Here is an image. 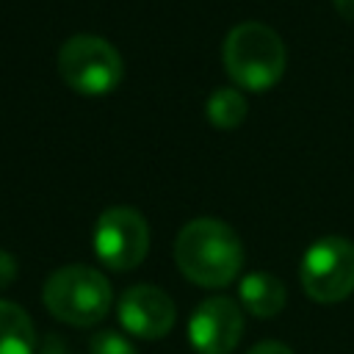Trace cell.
<instances>
[{
  "label": "cell",
  "mask_w": 354,
  "mask_h": 354,
  "mask_svg": "<svg viewBox=\"0 0 354 354\" xmlns=\"http://www.w3.org/2000/svg\"><path fill=\"white\" fill-rule=\"evenodd\" d=\"M224 69L235 86L249 91H268L285 72V44L266 22H238L224 36Z\"/></svg>",
  "instance_id": "2"
},
{
  "label": "cell",
  "mask_w": 354,
  "mask_h": 354,
  "mask_svg": "<svg viewBox=\"0 0 354 354\" xmlns=\"http://www.w3.org/2000/svg\"><path fill=\"white\" fill-rule=\"evenodd\" d=\"M88 354H138V351L124 335H119L113 329H102L100 335L91 337Z\"/></svg>",
  "instance_id": "12"
},
{
  "label": "cell",
  "mask_w": 354,
  "mask_h": 354,
  "mask_svg": "<svg viewBox=\"0 0 354 354\" xmlns=\"http://www.w3.org/2000/svg\"><path fill=\"white\" fill-rule=\"evenodd\" d=\"M238 299L241 304L257 315V318H274L288 299V290L282 285V279H277L268 271H252L241 279L238 285Z\"/></svg>",
  "instance_id": "9"
},
{
  "label": "cell",
  "mask_w": 354,
  "mask_h": 354,
  "mask_svg": "<svg viewBox=\"0 0 354 354\" xmlns=\"http://www.w3.org/2000/svg\"><path fill=\"white\" fill-rule=\"evenodd\" d=\"M335 8H337L348 22H354V0H335Z\"/></svg>",
  "instance_id": "16"
},
{
  "label": "cell",
  "mask_w": 354,
  "mask_h": 354,
  "mask_svg": "<svg viewBox=\"0 0 354 354\" xmlns=\"http://www.w3.org/2000/svg\"><path fill=\"white\" fill-rule=\"evenodd\" d=\"M39 354H72V348L66 346V340L61 335H47L44 343L39 346Z\"/></svg>",
  "instance_id": "14"
},
{
  "label": "cell",
  "mask_w": 354,
  "mask_h": 354,
  "mask_svg": "<svg viewBox=\"0 0 354 354\" xmlns=\"http://www.w3.org/2000/svg\"><path fill=\"white\" fill-rule=\"evenodd\" d=\"M58 72L69 88L86 97L108 94L119 86L124 64L119 50L94 33L69 36L58 50Z\"/></svg>",
  "instance_id": "4"
},
{
  "label": "cell",
  "mask_w": 354,
  "mask_h": 354,
  "mask_svg": "<svg viewBox=\"0 0 354 354\" xmlns=\"http://www.w3.org/2000/svg\"><path fill=\"white\" fill-rule=\"evenodd\" d=\"M41 299L50 315H55L58 321L72 326H94L108 315L113 304V290L97 268L72 263L55 268L47 277Z\"/></svg>",
  "instance_id": "3"
},
{
  "label": "cell",
  "mask_w": 354,
  "mask_h": 354,
  "mask_svg": "<svg viewBox=\"0 0 354 354\" xmlns=\"http://www.w3.org/2000/svg\"><path fill=\"white\" fill-rule=\"evenodd\" d=\"M246 354H293V351L279 340H263V343H254Z\"/></svg>",
  "instance_id": "15"
},
{
  "label": "cell",
  "mask_w": 354,
  "mask_h": 354,
  "mask_svg": "<svg viewBox=\"0 0 354 354\" xmlns=\"http://www.w3.org/2000/svg\"><path fill=\"white\" fill-rule=\"evenodd\" d=\"M246 111H249L246 97H243L238 88H232V86L216 88V91L207 97V102H205L207 119H210L216 127H221V130L238 127V124L246 119Z\"/></svg>",
  "instance_id": "11"
},
{
  "label": "cell",
  "mask_w": 354,
  "mask_h": 354,
  "mask_svg": "<svg viewBox=\"0 0 354 354\" xmlns=\"http://www.w3.org/2000/svg\"><path fill=\"white\" fill-rule=\"evenodd\" d=\"M299 279L313 301H343L354 293V243L340 235L318 238L301 257Z\"/></svg>",
  "instance_id": "5"
},
{
  "label": "cell",
  "mask_w": 354,
  "mask_h": 354,
  "mask_svg": "<svg viewBox=\"0 0 354 354\" xmlns=\"http://www.w3.org/2000/svg\"><path fill=\"white\" fill-rule=\"evenodd\" d=\"M174 263L194 285L224 288L243 268V243L227 221L199 216L177 232Z\"/></svg>",
  "instance_id": "1"
},
{
  "label": "cell",
  "mask_w": 354,
  "mask_h": 354,
  "mask_svg": "<svg viewBox=\"0 0 354 354\" xmlns=\"http://www.w3.org/2000/svg\"><path fill=\"white\" fill-rule=\"evenodd\" d=\"M243 337V310L230 296H210L188 318V340L196 354H230Z\"/></svg>",
  "instance_id": "7"
},
{
  "label": "cell",
  "mask_w": 354,
  "mask_h": 354,
  "mask_svg": "<svg viewBox=\"0 0 354 354\" xmlns=\"http://www.w3.org/2000/svg\"><path fill=\"white\" fill-rule=\"evenodd\" d=\"M116 315L124 332H130L133 337L160 340L166 332H171L177 321V307L171 296L158 285H133L122 293Z\"/></svg>",
  "instance_id": "8"
},
{
  "label": "cell",
  "mask_w": 354,
  "mask_h": 354,
  "mask_svg": "<svg viewBox=\"0 0 354 354\" xmlns=\"http://www.w3.org/2000/svg\"><path fill=\"white\" fill-rule=\"evenodd\" d=\"M36 351V329L30 315L14 304L0 299V354H33Z\"/></svg>",
  "instance_id": "10"
},
{
  "label": "cell",
  "mask_w": 354,
  "mask_h": 354,
  "mask_svg": "<svg viewBox=\"0 0 354 354\" xmlns=\"http://www.w3.org/2000/svg\"><path fill=\"white\" fill-rule=\"evenodd\" d=\"M91 241L102 266L111 271H133L149 252V227L138 210L113 205L100 213Z\"/></svg>",
  "instance_id": "6"
},
{
  "label": "cell",
  "mask_w": 354,
  "mask_h": 354,
  "mask_svg": "<svg viewBox=\"0 0 354 354\" xmlns=\"http://www.w3.org/2000/svg\"><path fill=\"white\" fill-rule=\"evenodd\" d=\"M17 279V257L6 249H0V290L8 288Z\"/></svg>",
  "instance_id": "13"
}]
</instances>
